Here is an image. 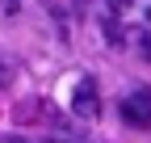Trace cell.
Here are the masks:
<instances>
[{
    "mask_svg": "<svg viewBox=\"0 0 151 143\" xmlns=\"http://www.w3.org/2000/svg\"><path fill=\"white\" fill-rule=\"evenodd\" d=\"M118 114H122L126 126H134V131H151V88H134L130 97H122Z\"/></svg>",
    "mask_w": 151,
    "mask_h": 143,
    "instance_id": "1",
    "label": "cell"
},
{
    "mask_svg": "<svg viewBox=\"0 0 151 143\" xmlns=\"http://www.w3.org/2000/svg\"><path fill=\"white\" fill-rule=\"evenodd\" d=\"M71 110H76V118H97L101 114V93H97V80H92V76H80V80H76Z\"/></svg>",
    "mask_w": 151,
    "mask_h": 143,
    "instance_id": "2",
    "label": "cell"
},
{
    "mask_svg": "<svg viewBox=\"0 0 151 143\" xmlns=\"http://www.w3.org/2000/svg\"><path fill=\"white\" fill-rule=\"evenodd\" d=\"M101 25H105V38H109L113 46H122V38H126V34L118 30V21H113V17H101Z\"/></svg>",
    "mask_w": 151,
    "mask_h": 143,
    "instance_id": "3",
    "label": "cell"
},
{
    "mask_svg": "<svg viewBox=\"0 0 151 143\" xmlns=\"http://www.w3.org/2000/svg\"><path fill=\"white\" fill-rule=\"evenodd\" d=\"M9 80H13V67H4V63H0V88H4Z\"/></svg>",
    "mask_w": 151,
    "mask_h": 143,
    "instance_id": "4",
    "label": "cell"
},
{
    "mask_svg": "<svg viewBox=\"0 0 151 143\" xmlns=\"http://www.w3.org/2000/svg\"><path fill=\"white\" fill-rule=\"evenodd\" d=\"M109 4H113V9H122V4H130V0H109Z\"/></svg>",
    "mask_w": 151,
    "mask_h": 143,
    "instance_id": "5",
    "label": "cell"
},
{
    "mask_svg": "<svg viewBox=\"0 0 151 143\" xmlns=\"http://www.w3.org/2000/svg\"><path fill=\"white\" fill-rule=\"evenodd\" d=\"M4 143H29V139H17V135H13V139H4Z\"/></svg>",
    "mask_w": 151,
    "mask_h": 143,
    "instance_id": "6",
    "label": "cell"
},
{
    "mask_svg": "<svg viewBox=\"0 0 151 143\" xmlns=\"http://www.w3.org/2000/svg\"><path fill=\"white\" fill-rule=\"evenodd\" d=\"M147 21H151V13H147Z\"/></svg>",
    "mask_w": 151,
    "mask_h": 143,
    "instance_id": "7",
    "label": "cell"
}]
</instances>
